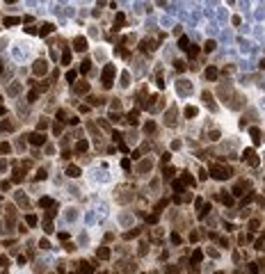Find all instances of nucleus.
Returning <instances> with one entry per match:
<instances>
[{
  "instance_id": "nucleus-1",
  "label": "nucleus",
  "mask_w": 265,
  "mask_h": 274,
  "mask_svg": "<svg viewBox=\"0 0 265 274\" xmlns=\"http://www.w3.org/2000/svg\"><path fill=\"white\" fill-rule=\"evenodd\" d=\"M210 174H213L215 178H219V181H224V178H229V176H231V167H224V165H210Z\"/></svg>"
},
{
  "instance_id": "nucleus-2",
  "label": "nucleus",
  "mask_w": 265,
  "mask_h": 274,
  "mask_svg": "<svg viewBox=\"0 0 265 274\" xmlns=\"http://www.w3.org/2000/svg\"><path fill=\"white\" fill-rule=\"evenodd\" d=\"M117 69L115 64H108V66L103 69V76H101V80H103V87H112V78H115Z\"/></svg>"
},
{
  "instance_id": "nucleus-3",
  "label": "nucleus",
  "mask_w": 265,
  "mask_h": 274,
  "mask_svg": "<svg viewBox=\"0 0 265 274\" xmlns=\"http://www.w3.org/2000/svg\"><path fill=\"white\" fill-rule=\"evenodd\" d=\"M242 158H244V160H247V162H249L251 167H258V165H260V160H258V158H256V155H254V151H251V149H244Z\"/></svg>"
},
{
  "instance_id": "nucleus-4",
  "label": "nucleus",
  "mask_w": 265,
  "mask_h": 274,
  "mask_svg": "<svg viewBox=\"0 0 265 274\" xmlns=\"http://www.w3.org/2000/svg\"><path fill=\"white\" fill-rule=\"evenodd\" d=\"M249 135H251V140H254V144H260V142H263V133H260L258 128H251Z\"/></svg>"
},
{
  "instance_id": "nucleus-5",
  "label": "nucleus",
  "mask_w": 265,
  "mask_h": 274,
  "mask_svg": "<svg viewBox=\"0 0 265 274\" xmlns=\"http://www.w3.org/2000/svg\"><path fill=\"white\" fill-rule=\"evenodd\" d=\"M30 142L34 146H39V144H44V142H46V137H44L41 133H34V135H30Z\"/></svg>"
},
{
  "instance_id": "nucleus-6",
  "label": "nucleus",
  "mask_w": 265,
  "mask_h": 274,
  "mask_svg": "<svg viewBox=\"0 0 265 274\" xmlns=\"http://www.w3.org/2000/svg\"><path fill=\"white\" fill-rule=\"evenodd\" d=\"M178 92H181V94H190V92H192L190 82H185V80H178Z\"/></svg>"
},
{
  "instance_id": "nucleus-7",
  "label": "nucleus",
  "mask_w": 265,
  "mask_h": 274,
  "mask_svg": "<svg viewBox=\"0 0 265 274\" xmlns=\"http://www.w3.org/2000/svg\"><path fill=\"white\" fill-rule=\"evenodd\" d=\"M46 69H48V66H46V62H44V60H41V62H37V64H34V73H37V76H41V73H46Z\"/></svg>"
},
{
  "instance_id": "nucleus-8",
  "label": "nucleus",
  "mask_w": 265,
  "mask_h": 274,
  "mask_svg": "<svg viewBox=\"0 0 265 274\" xmlns=\"http://www.w3.org/2000/svg\"><path fill=\"white\" fill-rule=\"evenodd\" d=\"M153 48H156V41H153V39H144V41H142V50H153Z\"/></svg>"
},
{
  "instance_id": "nucleus-9",
  "label": "nucleus",
  "mask_w": 265,
  "mask_h": 274,
  "mask_svg": "<svg viewBox=\"0 0 265 274\" xmlns=\"http://www.w3.org/2000/svg\"><path fill=\"white\" fill-rule=\"evenodd\" d=\"M73 44H76V46H73V48H76V50H80V53H82L85 48H87V41H85L82 37H80V39H76V41H73Z\"/></svg>"
},
{
  "instance_id": "nucleus-10",
  "label": "nucleus",
  "mask_w": 265,
  "mask_h": 274,
  "mask_svg": "<svg viewBox=\"0 0 265 274\" xmlns=\"http://www.w3.org/2000/svg\"><path fill=\"white\" fill-rule=\"evenodd\" d=\"M66 174L71 176V178H76V176H80V167H76V165H71V167H66Z\"/></svg>"
},
{
  "instance_id": "nucleus-11",
  "label": "nucleus",
  "mask_w": 265,
  "mask_h": 274,
  "mask_svg": "<svg viewBox=\"0 0 265 274\" xmlns=\"http://www.w3.org/2000/svg\"><path fill=\"white\" fill-rule=\"evenodd\" d=\"M80 274H94V267L89 263H80Z\"/></svg>"
},
{
  "instance_id": "nucleus-12",
  "label": "nucleus",
  "mask_w": 265,
  "mask_h": 274,
  "mask_svg": "<svg viewBox=\"0 0 265 274\" xmlns=\"http://www.w3.org/2000/svg\"><path fill=\"white\" fill-rule=\"evenodd\" d=\"M217 76H219L217 69H206V78L208 80H217Z\"/></svg>"
},
{
  "instance_id": "nucleus-13",
  "label": "nucleus",
  "mask_w": 265,
  "mask_h": 274,
  "mask_svg": "<svg viewBox=\"0 0 265 274\" xmlns=\"http://www.w3.org/2000/svg\"><path fill=\"white\" fill-rule=\"evenodd\" d=\"M96 256H99V258H103V260L110 258V249H108V247H101L99 251H96Z\"/></svg>"
},
{
  "instance_id": "nucleus-14",
  "label": "nucleus",
  "mask_w": 265,
  "mask_h": 274,
  "mask_svg": "<svg viewBox=\"0 0 265 274\" xmlns=\"http://www.w3.org/2000/svg\"><path fill=\"white\" fill-rule=\"evenodd\" d=\"M203 101H206V103L210 105V110H217V105L213 103V96H210V94H208V92H203Z\"/></svg>"
},
{
  "instance_id": "nucleus-15",
  "label": "nucleus",
  "mask_w": 265,
  "mask_h": 274,
  "mask_svg": "<svg viewBox=\"0 0 265 274\" xmlns=\"http://www.w3.org/2000/svg\"><path fill=\"white\" fill-rule=\"evenodd\" d=\"M89 92V87L85 82H80V85H76V94H87Z\"/></svg>"
},
{
  "instance_id": "nucleus-16",
  "label": "nucleus",
  "mask_w": 265,
  "mask_h": 274,
  "mask_svg": "<svg viewBox=\"0 0 265 274\" xmlns=\"http://www.w3.org/2000/svg\"><path fill=\"white\" fill-rule=\"evenodd\" d=\"M0 130H2V133H5V130H14V124H11V121H2V124H0Z\"/></svg>"
},
{
  "instance_id": "nucleus-17",
  "label": "nucleus",
  "mask_w": 265,
  "mask_h": 274,
  "mask_svg": "<svg viewBox=\"0 0 265 274\" xmlns=\"http://www.w3.org/2000/svg\"><path fill=\"white\" fill-rule=\"evenodd\" d=\"M16 23H21V18H16V16H9V18H5V25H16Z\"/></svg>"
},
{
  "instance_id": "nucleus-18",
  "label": "nucleus",
  "mask_w": 265,
  "mask_h": 274,
  "mask_svg": "<svg viewBox=\"0 0 265 274\" xmlns=\"http://www.w3.org/2000/svg\"><path fill=\"white\" fill-rule=\"evenodd\" d=\"M249 187V183H238V187H235V194H242V190H247Z\"/></svg>"
},
{
  "instance_id": "nucleus-19",
  "label": "nucleus",
  "mask_w": 265,
  "mask_h": 274,
  "mask_svg": "<svg viewBox=\"0 0 265 274\" xmlns=\"http://www.w3.org/2000/svg\"><path fill=\"white\" fill-rule=\"evenodd\" d=\"M201 258H203L201 251H194V253H192V263H201Z\"/></svg>"
},
{
  "instance_id": "nucleus-20",
  "label": "nucleus",
  "mask_w": 265,
  "mask_h": 274,
  "mask_svg": "<svg viewBox=\"0 0 265 274\" xmlns=\"http://www.w3.org/2000/svg\"><path fill=\"white\" fill-rule=\"evenodd\" d=\"M187 55H190V57H197V55H199V48H197V46H190V48H187Z\"/></svg>"
},
{
  "instance_id": "nucleus-21",
  "label": "nucleus",
  "mask_w": 265,
  "mask_h": 274,
  "mask_svg": "<svg viewBox=\"0 0 265 274\" xmlns=\"http://www.w3.org/2000/svg\"><path fill=\"white\" fill-rule=\"evenodd\" d=\"M197 108H185V117H197Z\"/></svg>"
},
{
  "instance_id": "nucleus-22",
  "label": "nucleus",
  "mask_w": 265,
  "mask_h": 274,
  "mask_svg": "<svg viewBox=\"0 0 265 274\" xmlns=\"http://www.w3.org/2000/svg\"><path fill=\"white\" fill-rule=\"evenodd\" d=\"M76 151H80V153H85V151H87V142H78V146H76Z\"/></svg>"
},
{
  "instance_id": "nucleus-23",
  "label": "nucleus",
  "mask_w": 265,
  "mask_h": 274,
  "mask_svg": "<svg viewBox=\"0 0 265 274\" xmlns=\"http://www.w3.org/2000/svg\"><path fill=\"white\" fill-rule=\"evenodd\" d=\"M178 44H181L183 50H187V48H190V41H187V37H181V41H178Z\"/></svg>"
},
{
  "instance_id": "nucleus-24",
  "label": "nucleus",
  "mask_w": 265,
  "mask_h": 274,
  "mask_svg": "<svg viewBox=\"0 0 265 274\" xmlns=\"http://www.w3.org/2000/svg\"><path fill=\"white\" fill-rule=\"evenodd\" d=\"M39 203H41V206H44V208H50V206H53V199H48V197H44V199H41V201H39Z\"/></svg>"
},
{
  "instance_id": "nucleus-25",
  "label": "nucleus",
  "mask_w": 265,
  "mask_h": 274,
  "mask_svg": "<svg viewBox=\"0 0 265 274\" xmlns=\"http://www.w3.org/2000/svg\"><path fill=\"white\" fill-rule=\"evenodd\" d=\"M124 21H126V18H124V14H117V27H115V30H119V27L124 25Z\"/></svg>"
},
{
  "instance_id": "nucleus-26",
  "label": "nucleus",
  "mask_w": 265,
  "mask_h": 274,
  "mask_svg": "<svg viewBox=\"0 0 265 274\" xmlns=\"http://www.w3.org/2000/svg\"><path fill=\"white\" fill-rule=\"evenodd\" d=\"M167 124H169V126L176 124V119H174V110H172V112H167Z\"/></svg>"
},
{
  "instance_id": "nucleus-27",
  "label": "nucleus",
  "mask_w": 265,
  "mask_h": 274,
  "mask_svg": "<svg viewBox=\"0 0 265 274\" xmlns=\"http://www.w3.org/2000/svg\"><path fill=\"white\" fill-rule=\"evenodd\" d=\"M128 121L130 124H137V110H133V112L128 114Z\"/></svg>"
},
{
  "instance_id": "nucleus-28",
  "label": "nucleus",
  "mask_w": 265,
  "mask_h": 274,
  "mask_svg": "<svg viewBox=\"0 0 265 274\" xmlns=\"http://www.w3.org/2000/svg\"><path fill=\"white\" fill-rule=\"evenodd\" d=\"M48 32H53V25H50V23H46V25H41V34H48Z\"/></svg>"
},
{
  "instance_id": "nucleus-29",
  "label": "nucleus",
  "mask_w": 265,
  "mask_h": 274,
  "mask_svg": "<svg viewBox=\"0 0 265 274\" xmlns=\"http://www.w3.org/2000/svg\"><path fill=\"white\" fill-rule=\"evenodd\" d=\"M222 201L226 203V206H231V203H233V197H229V194H222Z\"/></svg>"
},
{
  "instance_id": "nucleus-30",
  "label": "nucleus",
  "mask_w": 265,
  "mask_h": 274,
  "mask_svg": "<svg viewBox=\"0 0 265 274\" xmlns=\"http://www.w3.org/2000/svg\"><path fill=\"white\" fill-rule=\"evenodd\" d=\"M62 62H64V64H69V62H71V53H69V50H64V55H62Z\"/></svg>"
},
{
  "instance_id": "nucleus-31",
  "label": "nucleus",
  "mask_w": 265,
  "mask_h": 274,
  "mask_svg": "<svg viewBox=\"0 0 265 274\" xmlns=\"http://www.w3.org/2000/svg\"><path fill=\"white\" fill-rule=\"evenodd\" d=\"M25 222L30 224V226H34V224H37V217H34V215H27V217H25Z\"/></svg>"
},
{
  "instance_id": "nucleus-32",
  "label": "nucleus",
  "mask_w": 265,
  "mask_h": 274,
  "mask_svg": "<svg viewBox=\"0 0 265 274\" xmlns=\"http://www.w3.org/2000/svg\"><path fill=\"white\" fill-rule=\"evenodd\" d=\"M249 274H260V272H258V265H256V263L249 265Z\"/></svg>"
},
{
  "instance_id": "nucleus-33",
  "label": "nucleus",
  "mask_w": 265,
  "mask_h": 274,
  "mask_svg": "<svg viewBox=\"0 0 265 274\" xmlns=\"http://www.w3.org/2000/svg\"><path fill=\"white\" fill-rule=\"evenodd\" d=\"M44 178H46V171L39 169V171H37V181H44Z\"/></svg>"
},
{
  "instance_id": "nucleus-34",
  "label": "nucleus",
  "mask_w": 265,
  "mask_h": 274,
  "mask_svg": "<svg viewBox=\"0 0 265 274\" xmlns=\"http://www.w3.org/2000/svg\"><path fill=\"white\" fill-rule=\"evenodd\" d=\"M183 181H185V183H187V185H194V178H192V176H187V174H185V176H183Z\"/></svg>"
},
{
  "instance_id": "nucleus-35",
  "label": "nucleus",
  "mask_w": 265,
  "mask_h": 274,
  "mask_svg": "<svg viewBox=\"0 0 265 274\" xmlns=\"http://www.w3.org/2000/svg\"><path fill=\"white\" fill-rule=\"evenodd\" d=\"M249 228H251V231H256V228H258V219H251V222H249Z\"/></svg>"
},
{
  "instance_id": "nucleus-36",
  "label": "nucleus",
  "mask_w": 265,
  "mask_h": 274,
  "mask_svg": "<svg viewBox=\"0 0 265 274\" xmlns=\"http://www.w3.org/2000/svg\"><path fill=\"white\" fill-rule=\"evenodd\" d=\"M149 167H151V162H149V160H146V162H142V165H140V171H146Z\"/></svg>"
},
{
  "instance_id": "nucleus-37",
  "label": "nucleus",
  "mask_w": 265,
  "mask_h": 274,
  "mask_svg": "<svg viewBox=\"0 0 265 274\" xmlns=\"http://www.w3.org/2000/svg\"><path fill=\"white\" fill-rule=\"evenodd\" d=\"M76 76H78L76 71H69V73H66V80H76Z\"/></svg>"
},
{
  "instance_id": "nucleus-38",
  "label": "nucleus",
  "mask_w": 265,
  "mask_h": 274,
  "mask_svg": "<svg viewBox=\"0 0 265 274\" xmlns=\"http://www.w3.org/2000/svg\"><path fill=\"white\" fill-rule=\"evenodd\" d=\"M174 190H176V192H183V183L176 181V183H174Z\"/></svg>"
},
{
  "instance_id": "nucleus-39",
  "label": "nucleus",
  "mask_w": 265,
  "mask_h": 274,
  "mask_svg": "<svg viewBox=\"0 0 265 274\" xmlns=\"http://www.w3.org/2000/svg\"><path fill=\"white\" fill-rule=\"evenodd\" d=\"M153 130H156V126H153V121H151V124H146V133H153Z\"/></svg>"
},
{
  "instance_id": "nucleus-40",
  "label": "nucleus",
  "mask_w": 265,
  "mask_h": 274,
  "mask_svg": "<svg viewBox=\"0 0 265 274\" xmlns=\"http://www.w3.org/2000/svg\"><path fill=\"white\" fill-rule=\"evenodd\" d=\"M215 48V41H206V50H213Z\"/></svg>"
},
{
  "instance_id": "nucleus-41",
  "label": "nucleus",
  "mask_w": 265,
  "mask_h": 274,
  "mask_svg": "<svg viewBox=\"0 0 265 274\" xmlns=\"http://www.w3.org/2000/svg\"><path fill=\"white\" fill-rule=\"evenodd\" d=\"M9 94H18V85H11V87H9Z\"/></svg>"
},
{
  "instance_id": "nucleus-42",
  "label": "nucleus",
  "mask_w": 265,
  "mask_h": 274,
  "mask_svg": "<svg viewBox=\"0 0 265 274\" xmlns=\"http://www.w3.org/2000/svg\"><path fill=\"white\" fill-rule=\"evenodd\" d=\"M0 265H9V260H7L5 256H0Z\"/></svg>"
},
{
  "instance_id": "nucleus-43",
  "label": "nucleus",
  "mask_w": 265,
  "mask_h": 274,
  "mask_svg": "<svg viewBox=\"0 0 265 274\" xmlns=\"http://www.w3.org/2000/svg\"><path fill=\"white\" fill-rule=\"evenodd\" d=\"M235 274H240V272H235Z\"/></svg>"
}]
</instances>
